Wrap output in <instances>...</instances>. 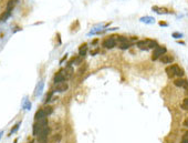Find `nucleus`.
Masks as SVG:
<instances>
[{"mask_svg": "<svg viewBox=\"0 0 188 143\" xmlns=\"http://www.w3.org/2000/svg\"><path fill=\"white\" fill-rule=\"evenodd\" d=\"M183 138H188V132H186V133H185V134H184V136H183Z\"/></svg>", "mask_w": 188, "mask_h": 143, "instance_id": "obj_32", "label": "nucleus"}, {"mask_svg": "<svg viewBox=\"0 0 188 143\" xmlns=\"http://www.w3.org/2000/svg\"><path fill=\"white\" fill-rule=\"evenodd\" d=\"M43 88H44V81H39L38 82V84H37V87H35V90H34V96L37 97H40L42 92H43Z\"/></svg>", "mask_w": 188, "mask_h": 143, "instance_id": "obj_7", "label": "nucleus"}, {"mask_svg": "<svg viewBox=\"0 0 188 143\" xmlns=\"http://www.w3.org/2000/svg\"><path fill=\"white\" fill-rule=\"evenodd\" d=\"M116 40L120 42V44H121V43H126V42H129V39L123 37V36H117V37H116Z\"/></svg>", "mask_w": 188, "mask_h": 143, "instance_id": "obj_19", "label": "nucleus"}, {"mask_svg": "<svg viewBox=\"0 0 188 143\" xmlns=\"http://www.w3.org/2000/svg\"><path fill=\"white\" fill-rule=\"evenodd\" d=\"M66 57H68V54H65V56H64V57H63V58H62V59H61V61H60V62H61V63H62V62H63V61H64V60H65V59H66Z\"/></svg>", "mask_w": 188, "mask_h": 143, "instance_id": "obj_30", "label": "nucleus"}, {"mask_svg": "<svg viewBox=\"0 0 188 143\" xmlns=\"http://www.w3.org/2000/svg\"><path fill=\"white\" fill-rule=\"evenodd\" d=\"M99 52V49H96V50H93V51H91V54H92V56H95L96 53Z\"/></svg>", "mask_w": 188, "mask_h": 143, "instance_id": "obj_27", "label": "nucleus"}, {"mask_svg": "<svg viewBox=\"0 0 188 143\" xmlns=\"http://www.w3.org/2000/svg\"><path fill=\"white\" fill-rule=\"evenodd\" d=\"M175 86L178 88H184V89H188V80L186 79H178L175 82Z\"/></svg>", "mask_w": 188, "mask_h": 143, "instance_id": "obj_10", "label": "nucleus"}, {"mask_svg": "<svg viewBox=\"0 0 188 143\" xmlns=\"http://www.w3.org/2000/svg\"><path fill=\"white\" fill-rule=\"evenodd\" d=\"M136 45L142 50H149L148 49V45H147V40H141V41H137L136 42Z\"/></svg>", "mask_w": 188, "mask_h": 143, "instance_id": "obj_13", "label": "nucleus"}, {"mask_svg": "<svg viewBox=\"0 0 188 143\" xmlns=\"http://www.w3.org/2000/svg\"><path fill=\"white\" fill-rule=\"evenodd\" d=\"M20 124H21V121H19V122H17L14 125L12 126V129L10 130V132H9V134L8 135H12L13 133H16L18 130H19V128H20Z\"/></svg>", "mask_w": 188, "mask_h": 143, "instance_id": "obj_18", "label": "nucleus"}, {"mask_svg": "<svg viewBox=\"0 0 188 143\" xmlns=\"http://www.w3.org/2000/svg\"><path fill=\"white\" fill-rule=\"evenodd\" d=\"M131 47H132V43H131V42H126V43H121V44L119 45V48H120V49H122V50L129 49Z\"/></svg>", "mask_w": 188, "mask_h": 143, "instance_id": "obj_20", "label": "nucleus"}, {"mask_svg": "<svg viewBox=\"0 0 188 143\" xmlns=\"http://www.w3.org/2000/svg\"><path fill=\"white\" fill-rule=\"evenodd\" d=\"M160 59V62L164 63V65H168V63H173V61H174V58H173L172 56H169V54H164L163 57L159 58Z\"/></svg>", "mask_w": 188, "mask_h": 143, "instance_id": "obj_11", "label": "nucleus"}, {"mask_svg": "<svg viewBox=\"0 0 188 143\" xmlns=\"http://www.w3.org/2000/svg\"><path fill=\"white\" fill-rule=\"evenodd\" d=\"M49 133H50V129H49V126H44V128H42L41 131H40V133H39V141H40L41 143H45L47 142V139H48V135H49Z\"/></svg>", "mask_w": 188, "mask_h": 143, "instance_id": "obj_4", "label": "nucleus"}, {"mask_svg": "<svg viewBox=\"0 0 188 143\" xmlns=\"http://www.w3.org/2000/svg\"><path fill=\"white\" fill-rule=\"evenodd\" d=\"M158 25H159L160 27H168V23H167V22H165V21H159Z\"/></svg>", "mask_w": 188, "mask_h": 143, "instance_id": "obj_26", "label": "nucleus"}, {"mask_svg": "<svg viewBox=\"0 0 188 143\" xmlns=\"http://www.w3.org/2000/svg\"><path fill=\"white\" fill-rule=\"evenodd\" d=\"M47 115H45V113H44V111H43V109H40V110H38L37 111V113L34 114V119H35V121H40V120H42V119H44Z\"/></svg>", "mask_w": 188, "mask_h": 143, "instance_id": "obj_14", "label": "nucleus"}, {"mask_svg": "<svg viewBox=\"0 0 188 143\" xmlns=\"http://www.w3.org/2000/svg\"><path fill=\"white\" fill-rule=\"evenodd\" d=\"M68 89H69V84L66 83V82H60V83L55 84L54 91H55V92H65Z\"/></svg>", "mask_w": 188, "mask_h": 143, "instance_id": "obj_6", "label": "nucleus"}, {"mask_svg": "<svg viewBox=\"0 0 188 143\" xmlns=\"http://www.w3.org/2000/svg\"><path fill=\"white\" fill-rule=\"evenodd\" d=\"M181 109H184V110H188V98L184 99L183 103H181Z\"/></svg>", "mask_w": 188, "mask_h": 143, "instance_id": "obj_25", "label": "nucleus"}, {"mask_svg": "<svg viewBox=\"0 0 188 143\" xmlns=\"http://www.w3.org/2000/svg\"><path fill=\"white\" fill-rule=\"evenodd\" d=\"M178 43H179V44H183V45H185V42H181V41H178Z\"/></svg>", "mask_w": 188, "mask_h": 143, "instance_id": "obj_33", "label": "nucleus"}, {"mask_svg": "<svg viewBox=\"0 0 188 143\" xmlns=\"http://www.w3.org/2000/svg\"><path fill=\"white\" fill-rule=\"evenodd\" d=\"M32 128H33V130H32L33 135H38L39 133H40L41 129H42V125L40 124V122H35V123L32 125Z\"/></svg>", "mask_w": 188, "mask_h": 143, "instance_id": "obj_12", "label": "nucleus"}, {"mask_svg": "<svg viewBox=\"0 0 188 143\" xmlns=\"http://www.w3.org/2000/svg\"><path fill=\"white\" fill-rule=\"evenodd\" d=\"M2 134H4V131H0V140H1V138H2Z\"/></svg>", "mask_w": 188, "mask_h": 143, "instance_id": "obj_31", "label": "nucleus"}, {"mask_svg": "<svg viewBox=\"0 0 188 143\" xmlns=\"http://www.w3.org/2000/svg\"><path fill=\"white\" fill-rule=\"evenodd\" d=\"M184 126H186V128H188V118L186 119V120L184 121Z\"/></svg>", "mask_w": 188, "mask_h": 143, "instance_id": "obj_29", "label": "nucleus"}, {"mask_svg": "<svg viewBox=\"0 0 188 143\" xmlns=\"http://www.w3.org/2000/svg\"><path fill=\"white\" fill-rule=\"evenodd\" d=\"M13 6H14V0H9V1H8V5H7V10H6V11H8V12H11V10H12Z\"/></svg>", "mask_w": 188, "mask_h": 143, "instance_id": "obj_22", "label": "nucleus"}, {"mask_svg": "<svg viewBox=\"0 0 188 143\" xmlns=\"http://www.w3.org/2000/svg\"><path fill=\"white\" fill-rule=\"evenodd\" d=\"M172 37L174 39H181L184 37V35L181 32H173L172 33Z\"/></svg>", "mask_w": 188, "mask_h": 143, "instance_id": "obj_24", "label": "nucleus"}, {"mask_svg": "<svg viewBox=\"0 0 188 143\" xmlns=\"http://www.w3.org/2000/svg\"><path fill=\"white\" fill-rule=\"evenodd\" d=\"M66 79L68 78H66V74H65V70H60V71L54 75L53 81L55 84H58V83H60V82H64Z\"/></svg>", "mask_w": 188, "mask_h": 143, "instance_id": "obj_5", "label": "nucleus"}, {"mask_svg": "<svg viewBox=\"0 0 188 143\" xmlns=\"http://www.w3.org/2000/svg\"><path fill=\"white\" fill-rule=\"evenodd\" d=\"M87 52V44L86 43H83L81 44V47L79 48V56L80 57H84Z\"/></svg>", "mask_w": 188, "mask_h": 143, "instance_id": "obj_15", "label": "nucleus"}, {"mask_svg": "<svg viewBox=\"0 0 188 143\" xmlns=\"http://www.w3.org/2000/svg\"><path fill=\"white\" fill-rule=\"evenodd\" d=\"M166 52H167L166 47H164V45H158L157 48L154 49L153 56H152V60H153V61H155V60L159 59L160 57H163L164 54H166Z\"/></svg>", "mask_w": 188, "mask_h": 143, "instance_id": "obj_2", "label": "nucleus"}, {"mask_svg": "<svg viewBox=\"0 0 188 143\" xmlns=\"http://www.w3.org/2000/svg\"><path fill=\"white\" fill-rule=\"evenodd\" d=\"M116 37L117 36H111L110 38L105 39L103 41V47L106 48V49H112L116 45Z\"/></svg>", "mask_w": 188, "mask_h": 143, "instance_id": "obj_3", "label": "nucleus"}, {"mask_svg": "<svg viewBox=\"0 0 188 143\" xmlns=\"http://www.w3.org/2000/svg\"><path fill=\"white\" fill-rule=\"evenodd\" d=\"M139 21L141 22L145 23V25H153V23H155V18L154 17H151V16H145V17H141L139 18Z\"/></svg>", "mask_w": 188, "mask_h": 143, "instance_id": "obj_9", "label": "nucleus"}, {"mask_svg": "<svg viewBox=\"0 0 188 143\" xmlns=\"http://www.w3.org/2000/svg\"><path fill=\"white\" fill-rule=\"evenodd\" d=\"M10 14H11V12H8V11H5L4 13L0 16V21H6L8 19L9 17H10Z\"/></svg>", "mask_w": 188, "mask_h": 143, "instance_id": "obj_23", "label": "nucleus"}, {"mask_svg": "<svg viewBox=\"0 0 188 143\" xmlns=\"http://www.w3.org/2000/svg\"><path fill=\"white\" fill-rule=\"evenodd\" d=\"M43 111H44L45 115L48 117V115H50L53 112V108H52V106H50V105H48V106H45V108H43Z\"/></svg>", "mask_w": 188, "mask_h": 143, "instance_id": "obj_21", "label": "nucleus"}, {"mask_svg": "<svg viewBox=\"0 0 188 143\" xmlns=\"http://www.w3.org/2000/svg\"><path fill=\"white\" fill-rule=\"evenodd\" d=\"M147 45H148V49H155V48L158 47V43H157L156 40H151V39H148Z\"/></svg>", "mask_w": 188, "mask_h": 143, "instance_id": "obj_17", "label": "nucleus"}, {"mask_svg": "<svg viewBox=\"0 0 188 143\" xmlns=\"http://www.w3.org/2000/svg\"><path fill=\"white\" fill-rule=\"evenodd\" d=\"M22 109H25V110H30L31 109V102H30V100L27 98H23L22 100Z\"/></svg>", "mask_w": 188, "mask_h": 143, "instance_id": "obj_16", "label": "nucleus"}, {"mask_svg": "<svg viewBox=\"0 0 188 143\" xmlns=\"http://www.w3.org/2000/svg\"><path fill=\"white\" fill-rule=\"evenodd\" d=\"M152 10H153L154 12H156L157 14H167V13H171V11H168V9L158 7V6H154V7H152Z\"/></svg>", "mask_w": 188, "mask_h": 143, "instance_id": "obj_8", "label": "nucleus"}, {"mask_svg": "<svg viewBox=\"0 0 188 143\" xmlns=\"http://www.w3.org/2000/svg\"><path fill=\"white\" fill-rule=\"evenodd\" d=\"M166 73H167L168 78H174V77H183L185 72L183 69L179 68V66L172 65L168 68H166Z\"/></svg>", "mask_w": 188, "mask_h": 143, "instance_id": "obj_1", "label": "nucleus"}, {"mask_svg": "<svg viewBox=\"0 0 188 143\" xmlns=\"http://www.w3.org/2000/svg\"><path fill=\"white\" fill-rule=\"evenodd\" d=\"M180 143H188V138H183Z\"/></svg>", "mask_w": 188, "mask_h": 143, "instance_id": "obj_28", "label": "nucleus"}]
</instances>
